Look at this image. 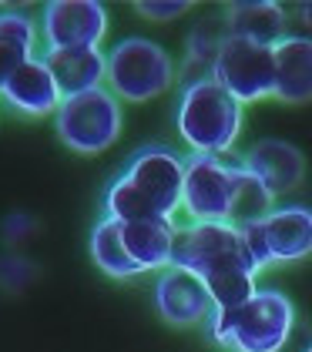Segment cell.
Segmentation results:
<instances>
[{"mask_svg":"<svg viewBox=\"0 0 312 352\" xmlns=\"http://www.w3.org/2000/svg\"><path fill=\"white\" fill-rule=\"evenodd\" d=\"M245 104L215 81L211 74L182 84L175 104V128L191 155H225L242 135Z\"/></svg>","mask_w":312,"mask_h":352,"instance_id":"1","label":"cell"},{"mask_svg":"<svg viewBox=\"0 0 312 352\" xmlns=\"http://www.w3.org/2000/svg\"><path fill=\"white\" fill-rule=\"evenodd\" d=\"M205 325L229 352H282L295 325V305L279 289H259L235 312H211Z\"/></svg>","mask_w":312,"mask_h":352,"instance_id":"2","label":"cell"},{"mask_svg":"<svg viewBox=\"0 0 312 352\" xmlns=\"http://www.w3.org/2000/svg\"><path fill=\"white\" fill-rule=\"evenodd\" d=\"M175 78L178 71H175L171 54L148 37H125L107 51L104 81L118 101L145 104L158 94H165L175 84Z\"/></svg>","mask_w":312,"mask_h":352,"instance_id":"3","label":"cell"},{"mask_svg":"<svg viewBox=\"0 0 312 352\" xmlns=\"http://www.w3.org/2000/svg\"><path fill=\"white\" fill-rule=\"evenodd\" d=\"M54 128H57V138L78 155L107 151L125 128L121 101L107 87H94V91H84L74 98H64L61 108L54 111Z\"/></svg>","mask_w":312,"mask_h":352,"instance_id":"4","label":"cell"},{"mask_svg":"<svg viewBox=\"0 0 312 352\" xmlns=\"http://www.w3.org/2000/svg\"><path fill=\"white\" fill-rule=\"evenodd\" d=\"M171 265L185 272H195L198 278H205L215 269H245L256 272V262L245 248L242 228L225 225V221H188L178 228L175 252H171Z\"/></svg>","mask_w":312,"mask_h":352,"instance_id":"5","label":"cell"},{"mask_svg":"<svg viewBox=\"0 0 312 352\" xmlns=\"http://www.w3.org/2000/svg\"><path fill=\"white\" fill-rule=\"evenodd\" d=\"M242 162L229 155H188L185 158L182 212L188 221H225L232 212L235 185L242 178Z\"/></svg>","mask_w":312,"mask_h":352,"instance_id":"6","label":"cell"},{"mask_svg":"<svg viewBox=\"0 0 312 352\" xmlns=\"http://www.w3.org/2000/svg\"><path fill=\"white\" fill-rule=\"evenodd\" d=\"M211 78L242 104L275 98V54H272V47H259V44L229 37L211 67Z\"/></svg>","mask_w":312,"mask_h":352,"instance_id":"7","label":"cell"},{"mask_svg":"<svg viewBox=\"0 0 312 352\" xmlns=\"http://www.w3.org/2000/svg\"><path fill=\"white\" fill-rule=\"evenodd\" d=\"M134 188H141L165 218L182 212V188H185V158L165 144H145L134 151L121 171Z\"/></svg>","mask_w":312,"mask_h":352,"instance_id":"8","label":"cell"},{"mask_svg":"<svg viewBox=\"0 0 312 352\" xmlns=\"http://www.w3.org/2000/svg\"><path fill=\"white\" fill-rule=\"evenodd\" d=\"M44 44L48 51H67V47H101L107 34V14L94 0H57L44 7Z\"/></svg>","mask_w":312,"mask_h":352,"instance_id":"9","label":"cell"},{"mask_svg":"<svg viewBox=\"0 0 312 352\" xmlns=\"http://www.w3.org/2000/svg\"><path fill=\"white\" fill-rule=\"evenodd\" d=\"M155 309L168 325L191 329V325L208 322L211 316V298H208L205 282L195 272L185 269H165L158 272L155 282Z\"/></svg>","mask_w":312,"mask_h":352,"instance_id":"10","label":"cell"},{"mask_svg":"<svg viewBox=\"0 0 312 352\" xmlns=\"http://www.w3.org/2000/svg\"><path fill=\"white\" fill-rule=\"evenodd\" d=\"M242 168H245L252 178H259L275 198H279V195H292V191L306 182V155H302L295 144L279 141V138L256 141V144L245 151Z\"/></svg>","mask_w":312,"mask_h":352,"instance_id":"11","label":"cell"},{"mask_svg":"<svg viewBox=\"0 0 312 352\" xmlns=\"http://www.w3.org/2000/svg\"><path fill=\"white\" fill-rule=\"evenodd\" d=\"M259 228L272 265H292L312 255V208L306 205H275Z\"/></svg>","mask_w":312,"mask_h":352,"instance_id":"12","label":"cell"},{"mask_svg":"<svg viewBox=\"0 0 312 352\" xmlns=\"http://www.w3.org/2000/svg\"><path fill=\"white\" fill-rule=\"evenodd\" d=\"M178 239L175 218H148L121 225V242L138 272H165L171 269V252Z\"/></svg>","mask_w":312,"mask_h":352,"instance_id":"13","label":"cell"},{"mask_svg":"<svg viewBox=\"0 0 312 352\" xmlns=\"http://www.w3.org/2000/svg\"><path fill=\"white\" fill-rule=\"evenodd\" d=\"M0 94H3V101L10 108H17L21 114H30V118L54 114L61 108V101H64V94L54 84L44 57H34V60H27L24 67H17L10 74V81L0 87Z\"/></svg>","mask_w":312,"mask_h":352,"instance_id":"14","label":"cell"},{"mask_svg":"<svg viewBox=\"0 0 312 352\" xmlns=\"http://www.w3.org/2000/svg\"><path fill=\"white\" fill-rule=\"evenodd\" d=\"M275 98L286 104L312 101V41L302 34H289L275 47Z\"/></svg>","mask_w":312,"mask_h":352,"instance_id":"15","label":"cell"},{"mask_svg":"<svg viewBox=\"0 0 312 352\" xmlns=\"http://www.w3.org/2000/svg\"><path fill=\"white\" fill-rule=\"evenodd\" d=\"M229 37L249 41L259 47H275L282 37H289V10L282 3L259 0V3H232L222 10Z\"/></svg>","mask_w":312,"mask_h":352,"instance_id":"16","label":"cell"},{"mask_svg":"<svg viewBox=\"0 0 312 352\" xmlns=\"http://www.w3.org/2000/svg\"><path fill=\"white\" fill-rule=\"evenodd\" d=\"M44 64L64 98L101 87L107 71V54L101 47H67V51H44Z\"/></svg>","mask_w":312,"mask_h":352,"instance_id":"17","label":"cell"},{"mask_svg":"<svg viewBox=\"0 0 312 352\" xmlns=\"http://www.w3.org/2000/svg\"><path fill=\"white\" fill-rule=\"evenodd\" d=\"M225 41H229L225 14H208V17H202L195 28L188 30V41H185V67H182L185 81L211 74L215 60H218L222 47H225Z\"/></svg>","mask_w":312,"mask_h":352,"instance_id":"18","label":"cell"},{"mask_svg":"<svg viewBox=\"0 0 312 352\" xmlns=\"http://www.w3.org/2000/svg\"><path fill=\"white\" fill-rule=\"evenodd\" d=\"M37 28L34 17L24 10H0V87L10 81L17 67L34 60Z\"/></svg>","mask_w":312,"mask_h":352,"instance_id":"19","label":"cell"},{"mask_svg":"<svg viewBox=\"0 0 312 352\" xmlns=\"http://www.w3.org/2000/svg\"><path fill=\"white\" fill-rule=\"evenodd\" d=\"M91 258L98 262V269L111 278H134L141 272L134 269V262L125 252V242H121V225L111 221V218H101L91 232Z\"/></svg>","mask_w":312,"mask_h":352,"instance_id":"20","label":"cell"},{"mask_svg":"<svg viewBox=\"0 0 312 352\" xmlns=\"http://www.w3.org/2000/svg\"><path fill=\"white\" fill-rule=\"evenodd\" d=\"M202 282H205L208 298H211V312H235L259 292L256 272L245 269H215Z\"/></svg>","mask_w":312,"mask_h":352,"instance_id":"21","label":"cell"},{"mask_svg":"<svg viewBox=\"0 0 312 352\" xmlns=\"http://www.w3.org/2000/svg\"><path fill=\"white\" fill-rule=\"evenodd\" d=\"M275 208V195L262 185L259 178H252L249 171H242L238 185L232 195V212H229V225L235 228H245V225H256Z\"/></svg>","mask_w":312,"mask_h":352,"instance_id":"22","label":"cell"},{"mask_svg":"<svg viewBox=\"0 0 312 352\" xmlns=\"http://www.w3.org/2000/svg\"><path fill=\"white\" fill-rule=\"evenodd\" d=\"M188 7H191V3H185V0H155V3L141 0V3H134V10H138L145 21H175V17L188 14Z\"/></svg>","mask_w":312,"mask_h":352,"instance_id":"23","label":"cell"},{"mask_svg":"<svg viewBox=\"0 0 312 352\" xmlns=\"http://www.w3.org/2000/svg\"><path fill=\"white\" fill-rule=\"evenodd\" d=\"M295 24H299V34L312 41V3H302V7L295 10Z\"/></svg>","mask_w":312,"mask_h":352,"instance_id":"24","label":"cell"},{"mask_svg":"<svg viewBox=\"0 0 312 352\" xmlns=\"http://www.w3.org/2000/svg\"><path fill=\"white\" fill-rule=\"evenodd\" d=\"M302 352H312V342H309V346H306V349H302Z\"/></svg>","mask_w":312,"mask_h":352,"instance_id":"25","label":"cell"}]
</instances>
